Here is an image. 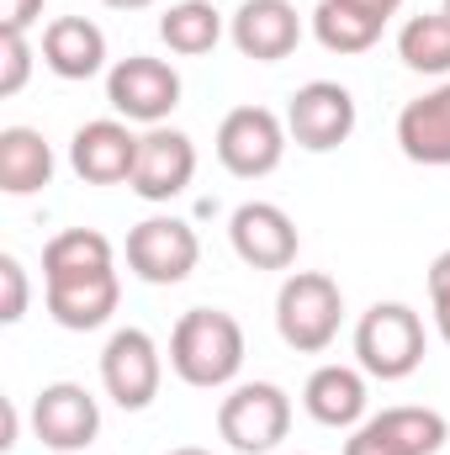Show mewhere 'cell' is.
Wrapping results in <instances>:
<instances>
[{
    "instance_id": "cell-10",
    "label": "cell",
    "mask_w": 450,
    "mask_h": 455,
    "mask_svg": "<svg viewBox=\"0 0 450 455\" xmlns=\"http://www.w3.org/2000/svg\"><path fill=\"white\" fill-rule=\"evenodd\" d=\"M32 435L59 455H80L101 435V403L80 381H48L32 397Z\"/></svg>"
},
{
    "instance_id": "cell-21",
    "label": "cell",
    "mask_w": 450,
    "mask_h": 455,
    "mask_svg": "<svg viewBox=\"0 0 450 455\" xmlns=\"http://www.w3.org/2000/svg\"><path fill=\"white\" fill-rule=\"evenodd\" d=\"M159 37L170 53L181 59H202L223 43V11L213 0H175L165 16H159Z\"/></svg>"
},
{
    "instance_id": "cell-19",
    "label": "cell",
    "mask_w": 450,
    "mask_h": 455,
    "mask_svg": "<svg viewBox=\"0 0 450 455\" xmlns=\"http://www.w3.org/2000/svg\"><path fill=\"white\" fill-rule=\"evenodd\" d=\"M53 180V148L37 127H5L0 132V191L32 196Z\"/></svg>"
},
{
    "instance_id": "cell-29",
    "label": "cell",
    "mask_w": 450,
    "mask_h": 455,
    "mask_svg": "<svg viewBox=\"0 0 450 455\" xmlns=\"http://www.w3.org/2000/svg\"><path fill=\"white\" fill-rule=\"evenodd\" d=\"M48 0H0V32H32Z\"/></svg>"
},
{
    "instance_id": "cell-18",
    "label": "cell",
    "mask_w": 450,
    "mask_h": 455,
    "mask_svg": "<svg viewBox=\"0 0 450 455\" xmlns=\"http://www.w3.org/2000/svg\"><path fill=\"white\" fill-rule=\"evenodd\" d=\"M366 376L355 365H318L302 387V408L324 429H360L366 424Z\"/></svg>"
},
{
    "instance_id": "cell-11",
    "label": "cell",
    "mask_w": 450,
    "mask_h": 455,
    "mask_svg": "<svg viewBox=\"0 0 450 455\" xmlns=\"http://www.w3.org/2000/svg\"><path fill=\"white\" fill-rule=\"evenodd\" d=\"M197 180V143L181 127H149L138 143V170H133V196L143 202H175Z\"/></svg>"
},
{
    "instance_id": "cell-5",
    "label": "cell",
    "mask_w": 450,
    "mask_h": 455,
    "mask_svg": "<svg viewBox=\"0 0 450 455\" xmlns=\"http://www.w3.org/2000/svg\"><path fill=\"white\" fill-rule=\"evenodd\" d=\"M107 101H112V112L127 116V122L165 127V116L181 107V75H175V64H165V59L127 53V59H117L112 75H107Z\"/></svg>"
},
{
    "instance_id": "cell-13",
    "label": "cell",
    "mask_w": 450,
    "mask_h": 455,
    "mask_svg": "<svg viewBox=\"0 0 450 455\" xmlns=\"http://www.w3.org/2000/svg\"><path fill=\"white\" fill-rule=\"evenodd\" d=\"M138 132L117 116H96L69 138V164L85 186H122L138 170Z\"/></svg>"
},
{
    "instance_id": "cell-15",
    "label": "cell",
    "mask_w": 450,
    "mask_h": 455,
    "mask_svg": "<svg viewBox=\"0 0 450 455\" xmlns=\"http://www.w3.org/2000/svg\"><path fill=\"white\" fill-rule=\"evenodd\" d=\"M228 37L254 64H281L302 43V16L292 0H244L228 21Z\"/></svg>"
},
{
    "instance_id": "cell-3",
    "label": "cell",
    "mask_w": 450,
    "mask_h": 455,
    "mask_svg": "<svg viewBox=\"0 0 450 455\" xmlns=\"http://www.w3.org/2000/svg\"><path fill=\"white\" fill-rule=\"evenodd\" d=\"M355 360L376 381H403L424 365V318L408 302H376L355 323Z\"/></svg>"
},
{
    "instance_id": "cell-30",
    "label": "cell",
    "mask_w": 450,
    "mask_h": 455,
    "mask_svg": "<svg viewBox=\"0 0 450 455\" xmlns=\"http://www.w3.org/2000/svg\"><path fill=\"white\" fill-rule=\"evenodd\" d=\"M0 413H5V435H0V451H11V445H16V429H21V419H16V403H0Z\"/></svg>"
},
{
    "instance_id": "cell-6",
    "label": "cell",
    "mask_w": 450,
    "mask_h": 455,
    "mask_svg": "<svg viewBox=\"0 0 450 455\" xmlns=\"http://www.w3.org/2000/svg\"><path fill=\"white\" fill-rule=\"evenodd\" d=\"M286 122L270 107H233L218 122V164L238 180H260L286 159Z\"/></svg>"
},
{
    "instance_id": "cell-32",
    "label": "cell",
    "mask_w": 450,
    "mask_h": 455,
    "mask_svg": "<svg viewBox=\"0 0 450 455\" xmlns=\"http://www.w3.org/2000/svg\"><path fill=\"white\" fill-rule=\"evenodd\" d=\"M170 455H213V451H202V445H181V451H170Z\"/></svg>"
},
{
    "instance_id": "cell-17",
    "label": "cell",
    "mask_w": 450,
    "mask_h": 455,
    "mask_svg": "<svg viewBox=\"0 0 450 455\" xmlns=\"http://www.w3.org/2000/svg\"><path fill=\"white\" fill-rule=\"evenodd\" d=\"M43 64L59 80H91L107 69V32L85 16H53L43 27Z\"/></svg>"
},
{
    "instance_id": "cell-7",
    "label": "cell",
    "mask_w": 450,
    "mask_h": 455,
    "mask_svg": "<svg viewBox=\"0 0 450 455\" xmlns=\"http://www.w3.org/2000/svg\"><path fill=\"white\" fill-rule=\"evenodd\" d=\"M202 259V238L186 218H143L127 233V270L149 286H181Z\"/></svg>"
},
{
    "instance_id": "cell-31",
    "label": "cell",
    "mask_w": 450,
    "mask_h": 455,
    "mask_svg": "<svg viewBox=\"0 0 450 455\" xmlns=\"http://www.w3.org/2000/svg\"><path fill=\"white\" fill-rule=\"evenodd\" d=\"M101 5H112V11H143V5H154V0H101Z\"/></svg>"
},
{
    "instance_id": "cell-26",
    "label": "cell",
    "mask_w": 450,
    "mask_h": 455,
    "mask_svg": "<svg viewBox=\"0 0 450 455\" xmlns=\"http://www.w3.org/2000/svg\"><path fill=\"white\" fill-rule=\"evenodd\" d=\"M344 455H408V445H403V440L387 429V419H382V413H371L360 429H350Z\"/></svg>"
},
{
    "instance_id": "cell-20",
    "label": "cell",
    "mask_w": 450,
    "mask_h": 455,
    "mask_svg": "<svg viewBox=\"0 0 450 455\" xmlns=\"http://www.w3.org/2000/svg\"><path fill=\"white\" fill-rule=\"evenodd\" d=\"M382 27H387V16L366 0H318V11H313V37L329 53H366L382 37Z\"/></svg>"
},
{
    "instance_id": "cell-24",
    "label": "cell",
    "mask_w": 450,
    "mask_h": 455,
    "mask_svg": "<svg viewBox=\"0 0 450 455\" xmlns=\"http://www.w3.org/2000/svg\"><path fill=\"white\" fill-rule=\"evenodd\" d=\"M387 429L408 445V455H440L450 440V424L435 408H382Z\"/></svg>"
},
{
    "instance_id": "cell-33",
    "label": "cell",
    "mask_w": 450,
    "mask_h": 455,
    "mask_svg": "<svg viewBox=\"0 0 450 455\" xmlns=\"http://www.w3.org/2000/svg\"><path fill=\"white\" fill-rule=\"evenodd\" d=\"M446 16H450V0H446Z\"/></svg>"
},
{
    "instance_id": "cell-1",
    "label": "cell",
    "mask_w": 450,
    "mask_h": 455,
    "mask_svg": "<svg viewBox=\"0 0 450 455\" xmlns=\"http://www.w3.org/2000/svg\"><path fill=\"white\" fill-rule=\"evenodd\" d=\"M170 371L186 387L218 392L244 371V329L223 307H191L181 313L175 334H170Z\"/></svg>"
},
{
    "instance_id": "cell-9",
    "label": "cell",
    "mask_w": 450,
    "mask_h": 455,
    "mask_svg": "<svg viewBox=\"0 0 450 455\" xmlns=\"http://www.w3.org/2000/svg\"><path fill=\"white\" fill-rule=\"evenodd\" d=\"M355 122H360L355 96H350L339 80H308V85L292 96V107H286V132H292V143L308 148V154H334L339 143H350Z\"/></svg>"
},
{
    "instance_id": "cell-23",
    "label": "cell",
    "mask_w": 450,
    "mask_h": 455,
    "mask_svg": "<svg viewBox=\"0 0 450 455\" xmlns=\"http://www.w3.org/2000/svg\"><path fill=\"white\" fill-rule=\"evenodd\" d=\"M398 59L414 75H450V16L446 11L408 16L403 32H398Z\"/></svg>"
},
{
    "instance_id": "cell-14",
    "label": "cell",
    "mask_w": 450,
    "mask_h": 455,
    "mask_svg": "<svg viewBox=\"0 0 450 455\" xmlns=\"http://www.w3.org/2000/svg\"><path fill=\"white\" fill-rule=\"evenodd\" d=\"M43 297H48V313L59 329L69 334H91L101 329L122 302V281H117V265L107 270H85V275H53L43 281Z\"/></svg>"
},
{
    "instance_id": "cell-27",
    "label": "cell",
    "mask_w": 450,
    "mask_h": 455,
    "mask_svg": "<svg viewBox=\"0 0 450 455\" xmlns=\"http://www.w3.org/2000/svg\"><path fill=\"white\" fill-rule=\"evenodd\" d=\"M0 323H21L27 318V265L16 254H0Z\"/></svg>"
},
{
    "instance_id": "cell-4",
    "label": "cell",
    "mask_w": 450,
    "mask_h": 455,
    "mask_svg": "<svg viewBox=\"0 0 450 455\" xmlns=\"http://www.w3.org/2000/svg\"><path fill=\"white\" fill-rule=\"evenodd\" d=\"M292 429V397L276 381H238L218 408V435L238 455H270Z\"/></svg>"
},
{
    "instance_id": "cell-25",
    "label": "cell",
    "mask_w": 450,
    "mask_h": 455,
    "mask_svg": "<svg viewBox=\"0 0 450 455\" xmlns=\"http://www.w3.org/2000/svg\"><path fill=\"white\" fill-rule=\"evenodd\" d=\"M32 75V43L27 32H0V96H16Z\"/></svg>"
},
{
    "instance_id": "cell-12",
    "label": "cell",
    "mask_w": 450,
    "mask_h": 455,
    "mask_svg": "<svg viewBox=\"0 0 450 455\" xmlns=\"http://www.w3.org/2000/svg\"><path fill=\"white\" fill-rule=\"evenodd\" d=\"M228 238H233V254L249 265V270H292L297 265V223L276 207V202H244L228 223Z\"/></svg>"
},
{
    "instance_id": "cell-22",
    "label": "cell",
    "mask_w": 450,
    "mask_h": 455,
    "mask_svg": "<svg viewBox=\"0 0 450 455\" xmlns=\"http://www.w3.org/2000/svg\"><path fill=\"white\" fill-rule=\"evenodd\" d=\"M117 265L112 238L96 233V228H64L43 243V281L53 275H85V270H107Z\"/></svg>"
},
{
    "instance_id": "cell-8",
    "label": "cell",
    "mask_w": 450,
    "mask_h": 455,
    "mask_svg": "<svg viewBox=\"0 0 450 455\" xmlns=\"http://www.w3.org/2000/svg\"><path fill=\"white\" fill-rule=\"evenodd\" d=\"M159 381H165V355L154 334L143 329H117L107 349H101V387L122 413H143L154 397H159Z\"/></svg>"
},
{
    "instance_id": "cell-2",
    "label": "cell",
    "mask_w": 450,
    "mask_h": 455,
    "mask_svg": "<svg viewBox=\"0 0 450 455\" xmlns=\"http://www.w3.org/2000/svg\"><path fill=\"white\" fill-rule=\"evenodd\" d=\"M344 323V291L324 270H292L276 291V334L297 355H324Z\"/></svg>"
},
{
    "instance_id": "cell-16",
    "label": "cell",
    "mask_w": 450,
    "mask_h": 455,
    "mask_svg": "<svg viewBox=\"0 0 450 455\" xmlns=\"http://www.w3.org/2000/svg\"><path fill=\"white\" fill-rule=\"evenodd\" d=\"M398 148H403V159L430 164V170L450 164V80L398 112Z\"/></svg>"
},
{
    "instance_id": "cell-28",
    "label": "cell",
    "mask_w": 450,
    "mask_h": 455,
    "mask_svg": "<svg viewBox=\"0 0 450 455\" xmlns=\"http://www.w3.org/2000/svg\"><path fill=\"white\" fill-rule=\"evenodd\" d=\"M430 307H435V329H440V339L450 344V249L446 254H435V265H430Z\"/></svg>"
}]
</instances>
